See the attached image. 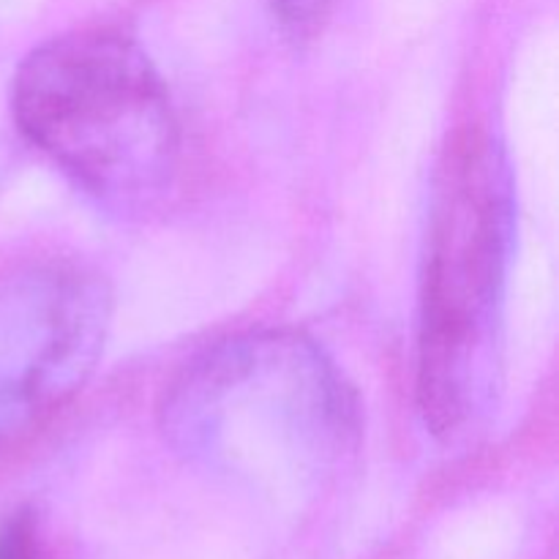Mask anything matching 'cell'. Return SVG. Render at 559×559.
Wrapping results in <instances>:
<instances>
[{
  "label": "cell",
  "mask_w": 559,
  "mask_h": 559,
  "mask_svg": "<svg viewBox=\"0 0 559 559\" xmlns=\"http://www.w3.org/2000/svg\"><path fill=\"white\" fill-rule=\"evenodd\" d=\"M11 112L31 145L115 213L153 207L178 173L180 126L167 85L118 31H71L33 49L11 82Z\"/></svg>",
  "instance_id": "2"
},
{
  "label": "cell",
  "mask_w": 559,
  "mask_h": 559,
  "mask_svg": "<svg viewBox=\"0 0 559 559\" xmlns=\"http://www.w3.org/2000/svg\"><path fill=\"white\" fill-rule=\"evenodd\" d=\"M516 186L506 147L469 131L453 142L431 202L418 331V404L442 442H473L495 418Z\"/></svg>",
  "instance_id": "1"
},
{
  "label": "cell",
  "mask_w": 559,
  "mask_h": 559,
  "mask_svg": "<svg viewBox=\"0 0 559 559\" xmlns=\"http://www.w3.org/2000/svg\"><path fill=\"white\" fill-rule=\"evenodd\" d=\"M0 559H44L36 524L27 513H16L0 527Z\"/></svg>",
  "instance_id": "6"
},
{
  "label": "cell",
  "mask_w": 559,
  "mask_h": 559,
  "mask_svg": "<svg viewBox=\"0 0 559 559\" xmlns=\"http://www.w3.org/2000/svg\"><path fill=\"white\" fill-rule=\"evenodd\" d=\"M169 442L216 462H328L358 435V407L311 338L251 331L197 355L167 388Z\"/></svg>",
  "instance_id": "3"
},
{
  "label": "cell",
  "mask_w": 559,
  "mask_h": 559,
  "mask_svg": "<svg viewBox=\"0 0 559 559\" xmlns=\"http://www.w3.org/2000/svg\"><path fill=\"white\" fill-rule=\"evenodd\" d=\"M107 328L109 293L93 273L38 265L0 278V445L82 391Z\"/></svg>",
  "instance_id": "4"
},
{
  "label": "cell",
  "mask_w": 559,
  "mask_h": 559,
  "mask_svg": "<svg viewBox=\"0 0 559 559\" xmlns=\"http://www.w3.org/2000/svg\"><path fill=\"white\" fill-rule=\"evenodd\" d=\"M333 9V0H273L278 22L293 38L314 36L328 20Z\"/></svg>",
  "instance_id": "5"
}]
</instances>
